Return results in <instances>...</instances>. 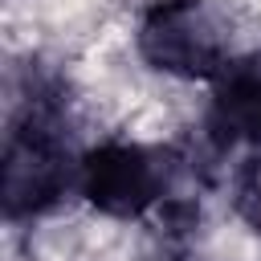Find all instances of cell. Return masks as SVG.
Wrapping results in <instances>:
<instances>
[{"label": "cell", "mask_w": 261, "mask_h": 261, "mask_svg": "<svg viewBox=\"0 0 261 261\" xmlns=\"http://www.w3.org/2000/svg\"><path fill=\"white\" fill-rule=\"evenodd\" d=\"M82 151L57 86H33L20 110L8 118L0 151V208L4 220H37L65 196H77Z\"/></svg>", "instance_id": "1"}, {"label": "cell", "mask_w": 261, "mask_h": 261, "mask_svg": "<svg viewBox=\"0 0 261 261\" xmlns=\"http://www.w3.org/2000/svg\"><path fill=\"white\" fill-rule=\"evenodd\" d=\"M192 167V155L175 143L102 139L82 151L77 196L106 220H143L175 200V188Z\"/></svg>", "instance_id": "2"}, {"label": "cell", "mask_w": 261, "mask_h": 261, "mask_svg": "<svg viewBox=\"0 0 261 261\" xmlns=\"http://www.w3.org/2000/svg\"><path fill=\"white\" fill-rule=\"evenodd\" d=\"M135 53L163 77L204 86L237 57L228 20L212 0H151L135 20Z\"/></svg>", "instance_id": "3"}, {"label": "cell", "mask_w": 261, "mask_h": 261, "mask_svg": "<svg viewBox=\"0 0 261 261\" xmlns=\"http://www.w3.org/2000/svg\"><path fill=\"white\" fill-rule=\"evenodd\" d=\"M208 155H245L261 147V53H237L228 69L208 86L200 118Z\"/></svg>", "instance_id": "4"}, {"label": "cell", "mask_w": 261, "mask_h": 261, "mask_svg": "<svg viewBox=\"0 0 261 261\" xmlns=\"http://www.w3.org/2000/svg\"><path fill=\"white\" fill-rule=\"evenodd\" d=\"M228 204H232L237 220H241L253 237H261V147H257V151H245V155L232 163Z\"/></svg>", "instance_id": "5"}]
</instances>
